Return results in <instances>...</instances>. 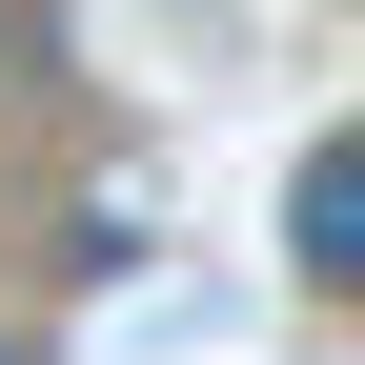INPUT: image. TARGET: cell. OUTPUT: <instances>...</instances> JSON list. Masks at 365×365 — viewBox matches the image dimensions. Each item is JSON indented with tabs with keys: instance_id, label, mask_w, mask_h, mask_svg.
Here are the masks:
<instances>
[{
	"instance_id": "obj_1",
	"label": "cell",
	"mask_w": 365,
	"mask_h": 365,
	"mask_svg": "<svg viewBox=\"0 0 365 365\" xmlns=\"http://www.w3.org/2000/svg\"><path fill=\"white\" fill-rule=\"evenodd\" d=\"M284 264L304 284H365V143H304L284 163Z\"/></svg>"
}]
</instances>
